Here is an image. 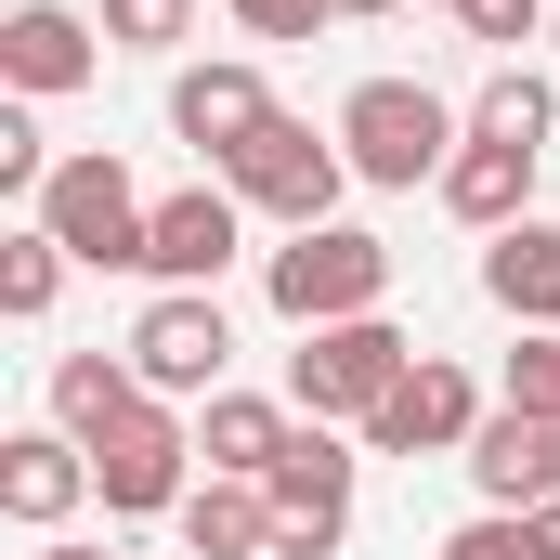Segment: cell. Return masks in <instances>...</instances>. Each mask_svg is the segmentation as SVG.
Here are the masks:
<instances>
[{"mask_svg":"<svg viewBox=\"0 0 560 560\" xmlns=\"http://www.w3.org/2000/svg\"><path fill=\"white\" fill-rule=\"evenodd\" d=\"M456 143H469V118H456L430 79H365V92L339 105V156H352V183H392V196L443 183Z\"/></svg>","mask_w":560,"mask_h":560,"instance_id":"6da1fadb","label":"cell"},{"mask_svg":"<svg viewBox=\"0 0 560 560\" xmlns=\"http://www.w3.org/2000/svg\"><path fill=\"white\" fill-rule=\"evenodd\" d=\"M405 365H418V339H405V326H392V313H352V326H313V339H300V352H287V405H300V418H378V405H392V392H405Z\"/></svg>","mask_w":560,"mask_h":560,"instance_id":"7a4b0ae2","label":"cell"},{"mask_svg":"<svg viewBox=\"0 0 560 560\" xmlns=\"http://www.w3.org/2000/svg\"><path fill=\"white\" fill-rule=\"evenodd\" d=\"M261 300H275L300 339H313V326H352V313L392 300V248H378L365 222H313V235H287L275 261H261Z\"/></svg>","mask_w":560,"mask_h":560,"instance_id":"3957f363","label":"cell"},{"mask_svg":"<svg viewBox=\"0 0 560 560\" xmlns=\"http://www.w3.org/2000/svg\"><path fill=\"white\" fill-rule=\"evenodd\" d=\"M26 222H52L66 235V261H92V275H143V235H156V196H143L131 170L92 143V156H66L52 183H39V209Z\"/></svg>","mask_w":560,"mask_h":560,"instance_id":"277c9868","label":"cell"},{"mask_svg":"<svg viewBox=\"0 0 560 560\" xmlns=\"http://www.w3.org/2000/svg\"><path fill=\"white\" fill-rule=\"evenodd\" d=\"M261 222H287V235H313V222H339V183H352V156H339V131H313V118H287L275 105V131L248 143L235 170H222Z\"/></svg>","mask_w":560,"mask_h":560,"instance_id":"5b68a950","label":"cell"},{"mask_svg":"<svg viewBox=\"0 0 560 560\" xmlns=\"http://www.w3.org/2000/svg\"><path fill=\"white\" fill-rule=\"evenodd\" d=\"M222 365H235V326H222V300L209 287H156L131 326V378L156 405H209L222 392Z\"/></svg>","mask_w":560,"mask_h":560,"instance_id":"8992f818","label":"cell"},{"mask_svg":"<svg viewBox=\"0 0 560 560\" xmlns=\"http://www.w3.org/2000/svg\"><path fill=\"white\" fill-rule=\"evenodd\" d=\"M92 495H105V522H156V509H183V495H196V418L143 405L131 430H105V443H92Z\"/></svg>","mask_w":560,"mask_h":560,"instance_id":"52a82bcc","label":"cell"},{"mask_svg":"<svg viewBox=\"0 0 560 560\" xmlns=\"http://www.w3.org/2000/svg\"><path fill=\"white\" fill-rule=\"evenodd\" d=\"M352 469H365V456L326 418L287 443V469L261 482V495H275V560H339V535H352Z\"/></svg>","mask_w":560,"mask_h":560,"instance_id":"ba28073f","label":"cell"},{"mask_svg":"<svg viewBox=\"0 0 560 560\" xmlns=\"http://www.w3.org/2000/svg\"><path fill=\"white\" fill-rule=\"evenodd\" d=\"M469 430H482V392H469V365L418 352V365H405V392L365 418V456H469Z\"/></svg>","mask_w":560,"mask_h":560,"instance_id":"9c48e42d","label":"cell"},{"mask_svg":"<svg viewBox=\"0 0 560 560\" xmlns=\"http://www.w3.org/2000/svg\"><path fill=\"white\" fill-rule=\"evenodd\" d=\"M92 66H105V26H92V13H66V0H13V13H0V79H13L26 105L79 92Z\"/></svg>","mask_w":560,"mask_h":560,"instance_id":"30bf717a","label":"cell"},{"mask_svg":"<svg viewBox=\"0 0 560 560\" xmlns=\"http://www.w3.org/2000/svg\"><path fill=\"white\" fill-rule=\"evenodd\" d=\"M235 235H248V196H235V183H196V196H156V235H143V275H156V287H222V261H235Z\"/></svg>","mask_w":560,"mask_h":560,"instance_id":"8fae6325","label":"cell"},{"mask_svg":"<svg viewBox=\"0 0 560 560\" xmlns=\"http://www.w3.org/2000/svg\"><path fill=\"white\" fill-rule=\"evenodd\" d=\"M170 131L196 143L209 170H235L248 143L275 131V92H261V66H183V79H170Z\"/></svg>","mask_w":560,"mask_h":560,"instance_id":"7c38bea8","label":"cell"},{"mask_svg":"<svg viewBox=\"0 0 560 560\" xmlns=\"http://www.w3.org/2000/svg\"><path fill=\"white\" fill-rule=\"evenodd\" d=\"M469 482H482V509H548L560 495V418H522V405H495V418L469 430Z\"/></svg>","mask_w":560,"mask_h":560,"instance_id":"4fadbf2b","label":"cell"},{"mask_svg":"<svg viewBox=\"0 0 560 560\" xmlns=\"http://www.w3.org/2000/svg\"><path fill=\"white\" fill-rule=\"evenodd\" d=\"M79 495H92V443H79V430H13V443H0V509H13L26 535H52Z\"/></svg>","mask_w":560,"mask_h":560,"instance_id":"5bb4252c","label":"cell"},{"mask_svg":"<svg viewBox=\"0 0 560 560\" xmlns=\"http://www.w3.org/2000/svg\"><path fill=\"white\" fill-rule=\"evenodd\" d=\"M535 170H548V156H535V143H456V170H443V209H456V222H469V235H509V222H535Z\"/></svg>","mask_w":560,"mask_h":560,"instance_id":"9a60e30c","label":"cell"},{"mask_svg":"<svg viewBox=\"0 0 560 560\" xmlns=\"http://www.w3.org/2000/svg\"><path fill=\"white\" fill-rule=\"evenodd\" d=\"M287 405H261V392H209L196 405V469H222V482H275L287 469Z\"/></svg>","mask_w":560,"mask_h":560,"instance_id":"2e32d148","label":"cell"},{"mask_svg":"<svg viewBox=\"0 0 560 560\" xmlns=\"http://www.w3.org/2000/svg\"><path fill=\"white\" fill-rule=\"evenodd\" d=\"M482 300L509 326H560V222H509L482 235Z\"/></svg>","mask_w":560,"mask_h":560,"instance_id":"e0dca14e","label":"cell"},{"mask_svg":"<svg viewBox=\"0 0 560 560\" xmlns=\"http://www.w3.org/2000/svg\"><path fill=\"white\" fill-rule=\"evenodd\" d=\"M170 522H183L196 560H275V495H261V482H222V469H209Z\"/></svg>","mask_w":560,"mask_h":560,"instance_id":"ac0fdd59","label":"cell"},{"mask_svg":"<svg viewBox=\"0 0 560 560\" xmlns=\"http://www.w3.org/2000/svg\"><path fill=\"white\" fill-rule=\"evenodd\" d=\"M156 392L131 378V352H66L52 365V430H79V443H105V430H131Z\"/></svg>","mask_w":560,"mask_h":560,"instance_id":"d6986e66","label":"cell"},{"mask_svg":"<svg viewBox=\"0 0 560 560\" xmlns=\"http://www.w3.org/2000/svg\"><path fill=\"white\" fill-rule=\"evenodd\" d=\"M469 131H482V143H535V156H548V131H560V92L535 79V66H495V79L469 92Z\"/></svg>","mask_w":560,"mask_h":560,"instance_id":"ffe728a7","label":"cell"},{"mask_svg":"<svg viewBox=\"0 0 560 560\" xmlns=\"http://www.w3.org/2000/svg\"><path fill=\"white\" fill-rule=\"evenodd\" d=\"M52 287H66V235H52V222L0 235V313H13V326H39V313H52Z\"/></svg>","mask_w":560,"mask_h":560,"instance_id":"44dd1931","label":"cell"},{"mask_svg":"<svg viewBox=\"0 0 560 560\" xmlns=\"http://www.w3.org/2000/svg\"><path fill=\"white\" fill-rule=\"evenodd\" d=\"M105 52H183L196 39V0H92Z\"/></svg>","mask_w":560,"mask_h":560,"instance_id":"7402d4cb","label":"cell"},{"mask_svg":"<svg viewBox=\"0 0 560 560\" xmlns=\"http://www.w3.org/2000/svg\"><path fill=\"white\" fill-rule=\"evenodd\" d=\"M509 405H522V418H560V326H522V352H509Z\"/></svg>","mask_w":560,"mask_h":560,"instance_id":"603a6c76","label":"cell"},{"mask_svg":"<svg viewBox=\"0 0 560 560\" xmlns=\"http://www.w3.org/2000/svg\"><path fill=\"white\" fill-rule=\"evenodd\" d=\"M430 560H548V548H535V522H522V509H482V522H456Z\"/></svg>","mask_w":560,"mask_h":560,"instance_id":"cb8c5ba5","label":"cell"},{"mask_svg":"<svg viewBox=\"0 0 560 560\" xmlns=\"http://www.w3.org/2000/svg\"><path fill=\"white\" fill-rule=\"evenodd\" d=\"M548 13H560V0H456V26H469V39H495V52L548 39Z\"/></svg>","mask_w":560,"mask_h":560,"instance_id":"d4e9b609","label":"cell"},{"mask_svg":"<svg viewBox=\"0 0 560 560\" xmlns=\"http://www.w3.org/2000/svg\"><path fill=\"white\" fill-rule=\"evenodd\" d=\"M235 26H248V39H313L326 0H235Z\"/></svg>","mask_w":560,"mask_h":560,"instance_id":"484cf974","label":"cell"},{"mask_svg":"<svg viewBox=\"0 0 560 560\" xmlns=\"http://www.w3.org/2000/svg\"><path fill=\"white\" fill-rule=\"evenodd\" d=\"M39 560H105V548H92V535H52V548H39Z\"/></svg>","mask_w":560,"mask_h":560,"instance_id":"4316f807","label":"cell"},{"mask_svg":"<svg viewBox=\"0 0 560 560\" xmlns=\"http://www.w3.org/2000/svg\"><path fill=\"white\" fill-rule=\"evenodd\" d=\"M535 548H548V560H560V495H548V509H535Z\"/></svg>","mask_w":560,"mask_h":560,"instance_id":"83f0119b","label":"cell"},{"mask_svg":"<svg viewBox=\"0 0 560 560\" xmlns=\"http://www.w3.org/2000/svg\"><path fill=\"white\" fill-rule=\"evenodd\" d=\"M326 13H392V0H326Z\"/></svg>","mask_w":560,"mask_h":560,"instance_id":"f1b7e54d","label":"cell"},{"mask_svg":"<svg viewBox=\"0 0 560 560\" xmlns=\"http://www.w3.org/2000/svg\"><path fill=\"white\" fill-rule=\"evenodd\" d=\"M548 52H560V13H548Z\"/></svg>","mask_w":560,"mask_h":560,"instance_id":"f546056e","label":"cell"}]
</instances>
